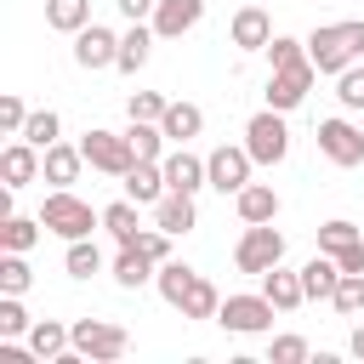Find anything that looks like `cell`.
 <instances>
[{"mask_svg": "<svg viewBox=\"0 0 364 364\" xmlns=\"http://www.w3.org/2000/svg\"><path fill=\"white\" fill-rule=\"evenodd\" d=\"M307 57L318 74H341L353 63H364V17H347V23H318L307 34Z\"/></svg>", "mask_w": 364, "mask_h": 364, "instance_id": "cell-1", "label": "cell"}, {"mask_svg": "<svg viewBox=\"0 0 364 364\" xmlns=\"http://www.w3.org/2000/svg\"><path fill=\"white\" fill-rule=\"evenodd\" d=\"M119 182H125V193H131L136 205H159V199L171 193V188H165V165H159V159H136Z\"/></svg>", "mask_w": 364, "mask_h": 364, "instance_id": "cell-18", "label": "cell"}, {"mask_svg": "<svg viewBox=\"0 0 364 364\" xmlns=\"http://www.w3.org/2000/svg\"><path fill=\"white\" fill-rule=\"evenodd\" d=\"M273 301L256 290V296H222V307H216V324L222 330H233V336H262V330H273Z\"/></svg>", "mask_w": 364, "mask_h": 364, "instance_id": "cell-8", "label": "cell"}, {"mask_svg": "<svg viewBox=\"0 0 364 364\" xmlns=\"http://www.w3.org/2000/svg\"><path fill=\"white\" fill-rule=\"evenodd\" d=\"M347 353H353V358H364V324H353V336H347Z\"/></svg>", "mask_w": 364, "mask_h": 364, "instance_id": "cell-46", "label": "cell"}, {"mask_svg": "<svg viewBox=\"0 0 364 364\" xmlns=\"http://www.w3.org/2000/svg\"><path fill=\"white\" fill-rule=\"evenodd\" d=\"M108 273H114V284H119V290H142V284H154L159 262H154L142 245H119V256L108 262Z\"/></svg>", "mask_w": 364, "mask_h": 364, "instance_id": "cell-16", "label": "cell"}, {"mask_svg": "<svg viewBox=\"0 0 364 364\" xmlns=\"http://www.w3.org/2000/svg\"><path fill=\"white\" fill-rule=\"evenodd\" d=\"M80 165H85L80 142H51V148H46V182H51V188H74V182H80Z\"/></svg>", "mask_w": 364, "mask_h": 364, "instance_id": "cell-26", "label": "cell"}, {"mask_svg": "<svg viewBox=\"0 0 364 364\" xmlns=\"http://www.w3.org/2000/svg\"><path fill=\"white\" fill-rule=\"evenodd\" d=\"M336 267L341 273H364V239H353L347 250H336Z\"/></svg>", "mask_w": 364, "mask_h": 364, "instance_id": "cell-44", "label": "cell"}, {"mask_svg": "<svg viewBox=\"0 0 364 364\" xmlns=\"http://www.w3.org/2000/svg\"><path fill=\"white\" fill-rule=\"evenodd\" d=\"M154 40H159V34H154V23H131V28L119 34V63H114V68H119V74H136V68H148V57H154Z\"/></svg>", "mask_w": 364, "mask_h": 364, "instance_id": "cell-24", "label": "cell"}, {"mask_svg": "<svg viewBox=\"0 0 364 364\" xmlns=\"http://www.w3.org/2000/svg\"><path fill=\"white\" fill-rule=\"evenodd\" d=\"M85 23H91V0H46V28L80 34Z\"/></svg>", "mask_w": 364, "mask_h": 364, "instance_id": "cell-31", "label": "cell"}, {"mask_svg": "<svg viewBox=\"0 0 364 364\" xmlns=\"http://www.w3.org/2000/svg\"><path fill=\"white\" fill-rule=\"evenodd\" d=\"M245 148H250V159L256 165H284L290 159V125H284V114L279 108H262V114H250L245 119Z\"/></svg>", "mask_w": 364, "mask_h": 364, "instance_id": "cell-3", "label": "cell"}, {"mask_svg": "<svg viewBox=\"0 0 364 364\" xmlns=\"http://www.w3.org/2000/svg\"><path fill=\"white\" fill-rule=\"evenodd\" d=\"M165 108H171V97H159V91H131L125 97V114L131 119H165Z\"/></svg>", "mask_w": 364, "mask_h": 364, "instance_id": "cell-41", "label": "cell"}, {"mask_svg": "<svg viewBox=\"0 0 364 364\" xmlns=\"http://www.w3.org/2000/svg\"><path fill=\"white\" fill-rule=\"evenodd\" d=\"M262 296H267L279 313H296V307L307 301V290H301V267H284V262L267 267V273H262Z\"/></svg>", "mask_w": 364, "mask_h": 364, "instance_id": "cell-17", "label": "cell"}, {"mask_svg": "<svg viewBox=\"0 0 364 364\" xmlns=\"http://www.w3.org/2000/svg\"><path fill=\"white\" fill-rule=\"evenodd\" d=\"M307 358H313L307 336H273L267 341V364H307Z\"/></svg>", "mask_w": 364, "mask_h": 364, "instance_id": "cell-39", "label": "cell"}, {"mask_svg": "<svg viewBox=\"0 0 364 364\" xmlns=\"http://www.w3.org/2000/svg\"><path fill=\"white\" fill-rule=\"evenodd\" d=\"M40 233H46L40 216H17V210L0 216V250H23V256H28V250L40 245Z\"/></svg>", "mask_w": 364, "mask_h": 364, "instance_id": "cell-28", "label": "cell"}, {"mask_svg": "<svg viewBox=\"0 0 364 364\" xmlns=\"http://www.w3.org/2000/svg\"><path fill=\"white\" fill-rule=\"evenodd\" d=\"M80 154H85V165H91V171H102V176H125V171L136 165V154H131L125 131H102V125H91V131L80 136Z\"/></svg>", "mask_w": 364, "mask_h": 364, "instance_id": "cell-7", "label": "cell"}, {"mask_svg": "<svg viewBox=\"0 0 364 364\" xmlns=\"http://www.w3.org/2000/svg\"><path fill=\"white\" fill-rule=\"evenodd\" d=\"M313 80H318V68H313V57H301V63H290V68H273L267 74V108H279V114H290V108H301L307 102V91H313Z\"/></svg>", "mask_w": 364, "mask_h": 364, "instance_id": "cell-9", "label": "cell"}, {"mask_svg": "<svg viewBox=\"0 0 364 364\" xmlns=\"http://www.w3.org/2000/svg\"><path fill=\"white\" fill-rule=\"evenodd\" d=\"M108 262H102V250H97V239H68V250H63V273L68 279H91V273H102Z\"/></svg>", "mask_w": 364, "mask_h": 364, "instance_id": "cell-30", "label": "cell"}, {"mask_svg": "<svg viewBox=\"0 0 364 364\" xmlns=\"http://www.w3.org/2000/svg\"><path fill=\"white\" fill-rule=\"evenodd\" d=\"M301 57H307V40H296V34H273L267 40V68H290Z\"/></svg>", "mask_w": 364, "mask_h": 364, "instance_id": "cell-40", "label": "cell"}, {"mask_svg": "<svg viewBox=\"0 0 364 364\" xmlns=\"http://www.w3.org/2000/svg\"><path fill=\"white\" fill-rule=\"evenodd\" d=\"M233 210H239V222H279V188L273 182H245L233 193Z\"/></svg>", "mask_w": 364, "mask_h": 364, "instance_id": "cell-19", "label": "cell"}, {"mask_svg": "<svg viewBox=\"0 0 364 364\" xmlns=\"http://www.w3.org/2000/svg\"><path fill=\"white\" fill-rule=\"evenodd\" d=\"M23 136H28L34 148L63 142V119H57V108H34V114H28V125H23Z\"/></svg>", "mask_w": 364, "mask_h": 364, "instance_id": "cell-33", "label": "cell"}, {"mask_svg": "<svg viewBox=\"0 0 364 364\" xmlns=\"http://www.w3.org/2000/svg\"><path fill=\"white\" fill-rule=\"evenodd\" d=\"M114 6H119V11H125V23H148V17H154V6H159V0H114Z\"/></svg>", "mask_w": 364, "mask_h": 364, "instance_id": "cell-45", "label": "cell"}, {"mask_svg": "<svg viewBox=\"0 0 364 364\" xmlns=\"http://www.w3.org/2000/svg\"><path fill=\"white\" fill-rule=\"evenodd\" d=\"M216 307H222V290L199 273V284L188 290V301H182V318H216Z\"/></svg>", "mask_w": 364, "mask_h": 364, "instance_id": "cell-34", "label": "cell"}, {"mask_svg": "<svg viewBox=\"0 0 364 364\" xmlns=\"http://www.w3.org/2000/svg\"><path fill=\"white\" fill-rule=\"evenodd\" d=\"M330 307H336L341 318H358V313H364V273H341V284H336Z\"/></svg>", "mask_w": 364, "mask_h": 364, "instance_id": "cell-35", "label": "cell"}, {"mask_svg": "<svg viewBox=\"0 0 364 364\" xmlns=\"http://www.w3.org/2000/svg\"><path fill=\"white\" fill-rule=\"evenodd\" d=\"M267 40H273V17H267L262 6H239L233 23H228V46H239V51H267Z\"/></svg>", "mask_w": 364, "mask_h": 364, "instance_id": "cell-15", "label": "cell"}, {"mask_svg": "<svg viewBox=\"0 0 364 364\" xmlns=\"http://www.w3.org/2000/svg\"><path fill=\"white\" fill-rule=\"evenodd\" d=\"M336 102L347 114H364V63H353V68L336 74Z\"/></svg>", "mask_w": 364, "mask_h": 364, "instance_id": "cell-36", "label": "cell"}, {"mask_svg": "<svg viewBox=\"0 0 364 364\" xmlns=\"http://www.w3.org/2000/svg\"><path fill=\"white\" fill-rule=\"evenodd\" d=\"M154 228H165V233H176V239L193 233V228H199V205H193V193H176V188H171V193L154 205Z\"/></svg>", "mask_w": 364, "mask_h": 364, "instance_id": "cell-20", "label": "cell"}, {"mask_svg": "<svg viewBox=\"0 0 364 364\" xmlns=\"http://www.w3.org/2000/svg\"><path fill=\"white\" fill-rule=\"evenodd\" d=\"M336 284H341V267H336V256H330V250H318V256H307V262H301V290H307V301H330V296H336Z\"/></svg>", "mask_w": 364, "mask_h": 364, "instance_id": "cell-23", "label": "cell"}, {"mask_svg": "<svg viewBox=\"0 0 364 364\" xmlns=\"http://www.w3.org/2000/svg\"><path fill=\"white\" fill-rule=\"evenodd\" d=\"M40 222H46V233H57L68 245V239H91L102 228V210H91L74 188H51L46 205H40Z\"/></svg>", "mask_w": 364, "mask_h": 364, "instance_id": "cell-2", "label": "cell"}, {"mask_svg": "<svg viewBox=\"0 0 364 364\" xmlns=\"http://www.w3.org/2000/svg\"><path fill=\"white\" fill-rule=\"evenodd\" d=\"M318 154L336 165V171H353V165H364V125H353V119H341V114H330V119H318Z\"/></svg>", "mask_w": 364, "mask_h": 364, "instance_id": "cell-6", "label": "cell"}, {"mask_svg": "<svg viewBox=\"0 0 364 364\" xmlns=\"http://www.w3.org/2000/svg\"><path fill=\"white\" fill-rule=\"evenodd\" d=\"M23 341L34 347V358H40V364H57V358L74 347V330H68L63 318H34V330H28Z\"/></svg>", "mask_w": 364, "mask_h": 364, "instance_id": "cell-22", "label": "cell"}, {"mask_svg": "<svg viewBox=\"0 0 364 364\" xmlns=\"http://www.w3.org/2000/svg\"><path fill=\"white\" fill-rule=\"evenodd\" d=\"M102 233L114 239V245H136L142 239V205L125 193V199H114V205H102Z\"/></svg>", "mask_w": 364, "mask_h": 364, "instance_id": "cell-21", "label": "cell"}, {"mask_svg": "<svg viewBox=\"0 0 364 364\" xmlns=\"http://www.w3.org/2000/svg\"><path fill=\"white\" fill-rule=\"evenodd\" d=\"M205 171H210V188H216V193H239V188L250 182L256 159H250V148H245V142H222V148H210V154H205Z\"/></svg>", "mask_w": 364, "mask_h": 364, "instance_id": "cell-10", "label": "cell"}, {"mask_svg": "<svg viewBox=\"0 0 364 364\" xmlns=\"http://www.w3.org/2000/svg\"><path fill=\"white\" fill-rule=\"evenodd\" d=\"M0 176H6V188L40 182V176H46V148H34L28 136H11V142L0 148Z\"/></svg>", "mask_w": 364, "mask_h": 364, "instance_id": "cell-11", "label": "cell"}, {"mask_svg": "<svg viewBox=\"0 0 364 364\" xmlns=\"http://www.w3.org/2000/svg\"><path fill=\"white\" fill-rule=\"evenodd\" d=\"M74 63L91 68V74H97V68H114V63H119V34L102 28V23H85V28L74 34Z\"/></svg>", "mask_w": 364, "mask_h": 364, "instance_id": "cell-12", "label": "cell"}, {"mask_svg": "<svg viewBox=\"0 0 364 364\" xmlns=\"http://www.w3.org/2000/svg\"><path fill=\"white\" fill-rule=\"evenodd\" d=\"M353 239H364V233H358V222H347V216L318 222V250H330V256H336V250H347Z\"/></svg>", "mask_w": 364, "mask_h": 364, "instance_id": "cell-37", "label": "cell"}, {"mask_svg": "<svg viewBox=\"0 0 364 364\" xmlns=\"http://www.w3.org/2000/svg\"><path fill=\"white\" fill-rule=\"evenodd\" d=\"M171 239H176V233H165V228H142V239H136V245H142L154 262H171Z\"/></svg>", "mask_w": 364, "mask_h": 364, "instance_id": "cell-43", "label": "cell"}, {"mask_svg": "<svg viewBox=\"0 0 364 364\" xmlns=\"http://www.w3.org/2000/svg\"><path fill=\"white\" fill-rule=\"evenodd\" d=\"M28 114H34V108H28V102H23L17 91H6V97H0V131H6V136H23Z\"/></svg>", "mask_w": 364, "mask_h": 364, "instance_id": "cell-42", "label": "cell"}, {"mask_svg": "<svg viewBox=\"0 0 364 364\" xmlns=\"http://www.w3.org/2000/svg\"><path fill=\"white\" fill-rule=\"evenodd\" d=\"M28 330H34V318H28L23 296H0V336L17 341V336H28Z\"/></svg>", "mask_w": 364, "mask_h": 364, "instance_id": "cell-38", "label": "cell"}, {"mask_svg": "<svg viewBox=\"0 0 364 364\" xmlns=\"http://www.w3.org/2000/svg\"><path fill=\"white\" fill-rule=\"evenodd\" d=\"M34 273H28V256L23 250H0V296H28Z\"/></svg>", "mask_w": 364, "mask_h": 364, "instance_id": "cell-32", "label": "cell"}, {"mask_svg": "<svg viewBox=\"0 0 364 364\" xmlns=\"http://www.w3.org/2000/svg\"><path fill=\"white\" fill-rule=\"evenodd\" d=\"M159 131H165L171 142H193V136L205 131V108H199V102H171L165 119H159Z\"/></svg>", "mask_w": 364, "mask_h": 364, "instance_id": "cell-27", "label": "cell"}, {"mask_svg": "<svg viewBox=\"0 0 364 364\" xmlns=\"http://www.w3.org/2000/svg\"><path fill=\"white\" fill-rule=\"evenodd\" d=\"M148 23H154L159 40H182V34H193L205 23V0H159Z\"/></svg>", "mask_w": 364, "mask_h": 364, "instance_id": "cell-13", "label": "cell"}, {"mask_svg": "<svg viewBox=\"0 0 364 364\" xmlns=\"http://www.w3.org/2000/svg\"><path fill=\"white\" fill-rule=\"evenodd\" d=\"M68 330H74V347H80L91 364H114V358L131 353V330L114 324V318H74Z\"/></svg>", "mask_w": 364, "mask_h": 364, "instance_id": "cell-5", "label": "cell"}, {"mask_svg": "<svg viewBox=\"0 0 364 364\" xmlns=\"http://www.w3.org/2000/svg\"><path fill=\"white\" fill-rule=\"evenodd\" d=\"M159 165H165V188H176V193H199V188H210V171H205L199 154H188V142H176Z\"/></svg>", "mask_w": 364, "mask_h": 364, "instance_id": "cell-14", "label": "cell"}, {"mask_svg": "<svg viewBox=\"0 0 364 364\" xmlns=\"http://www.w3.org/2000/svg\"><path fill=\"white\" fill-rule=\"evenodd\" d=\"M284 262V233L273 228V222H245V233H239V245H233V267L239 273H267V267H279Z\"/></svg>", "mask_w": 364, "mask_h": 364, "instance_id": "cell-4", "label": "cell"}, {"mask_svg": "<svg viewBox=\"0 0 364 364\" xmlns=\"http://www.w3.org/2000/svg\"><path fill=\"white\" fill-rule=\"evenodd\" d=\"M193 284H199V273H193L188 262H176V256H171V262H159V273H154V290H159V296H165V307H176V313H182V301H188V290H193Z\"/></svg>", "mask_w": 364, "mask_h": 364, "instance_id": "cell-25", "label": "cell"}, {"mask_svg": "<svg viewBox=\"0 0 364 364\" xmlns=\"http://www.w3.org/2000/svg\"><path fill=\"white\" fill-rule=\"evenodd\" d=\"M125 142H131V154L136 159H165V131H159V119H131L125 125Z\"/></svg>", "mask_w": 364, "mask_h": 364, "instance_id": "cell-29", "label": "cell"}]
</instances>
